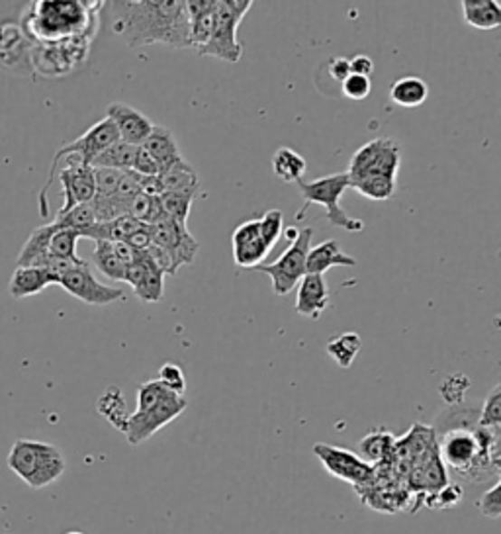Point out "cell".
I'll list each match as a JSON object with an SVG mask.
<instances>
[{
  "mask_svg": "<svg viewBox=\"0 0 501 534\" xmlns=\"http://www.w3.org/2000/svg\"><path fill=\"white\" fill-rule=\"evenodd\" d=\"M307 169L306 159L300 153L290 149V147H280L272 155V173L279 181L290 184V183H300L304 181V174Z\"/></svg>",
  "mask_w": 501,
  "mask_h": 534,
  "instance_id": "obj_25",
  "label": "cell"
},
{
  "mask_svg": "<svg viewBox=\"0 0 501 534\" xmlns=\"http://www.w3.org/2000/svg\"><path fill=\"white\" fill-rule=\"evenodd\" d=\"M329 75L336 79L337 82H343L351 75V65H349V59L345 57H336L329 61Z\"/></svg>",
  "mask_w": 501,
  "mask_h": 534,
  "instance_id": "obj_46",
  "label": "cell"
},
{
  "mask_svg": "<svg viewBox=\"0 0 501 534\" xmlns=\"http://www.w3.org/2000/svg\"><path fill=\"white\" fill-rule=\"evenodd\" d=\"M429 97L427 82L420 77H402L390 87V98L402 108H417Z\"/></svg>",
  "mask_w": 501,
  "mask_h": 534,
  "instance_id": "obj_26",
  "label": "cell"
},
{
  "mask_svg": "<svg viewBox=\"0 0 501 534\" xmlns=\"http://www.w3.org/2000/svg\"><path fill=\"white\" fill-rule=\"evenodd\" d=\"M65 534H85V532H80V530H69V532H65Z\"/></svg>",
  "mask_w": 501,
  "mask_h": 534,
  "instance_id": "obj_48",
  "label": "cell"
},
{
  "mask_svg": "<svg viewBox=\"0 0 501 534\" xmlns=\"http://www.w3.org/2000/svg\"><path fill=\"white\" fill-rule=\"evenodd\" d=\"M143 149L149 153V157L157 163L159 171L163 173L165 169H169L173 163L181 159V149H178L176 139L169 127L165 126H155L151 129L149 137L143 141Z\"/></svg>",
  "mask_w": 501,
  "mask_h": 534,
  "instance_id": "obj_19",
  "label": "cell"
},
{
  "mask_svg": "<svg viewBox=\"0 0 501 534\" xmlns=\"http://www.w3.org/2000/svg\"><path fill=\"white\" fill-rule=\"evenodd\" d=\"M402 163L400 144L388 137H378L368 141L354 153L349 164V181H366V178H390L398 181V171Z\"/></svg>",
  "mask_w": 501,
  "mask_h": 534,
  "instance_id": "obj_6",
  "label": "cell"
},
{
  "mask_svg": "<svg viewBox=\"0 0 501 534\" xmlns=\"http://www.w3.org/2000/svg\"><path fill=\"white\" fill-rule=\"evenodd\" d=\"M61 159H65V167L59 171V181H61L63 186L65 201L57 213H65L79 204H89L94 194H97L92 167L82 163L77 155L53 157L52 167H55L57 163H61Z\"/></svg>",
  "mask_w": 501,
  "mask_h": 534,
  "instance_id": "obj_12",
  "label": "cell"
},
{
  "mask_svg": "<svg viewBox=\"0 0 501 534\" xmlns=\"http://www.w3.org/2000/svg\"><path fill=\"white\" fill-rule=\"evenodd\" d=\"M349 65H351V75H361V77H366V79H371L373 70H374L373 59L368 57V55H356V57H353L351 61H349Z\"/></svg>",
  "mask_w": 501,
  "mask_h": 534,
  "instance_id": "obj_45",
  "label": "cell"
},
{
  "mask_svg": "<svg viewBox=\"0 0 501 534\" xmlns=\"http://www.w3.org/2000/svg\"><path fill=\"white\" fill-rule=\"evenodd\" d=\"M151 241L153 247L163 248L171 257L176 272L181 267L193 265L200 248L196 237L188 231L186 225L171 218H165L151 225Z\"/></svg>",
  "mask_w": 501,
  "mask_h": 534,
  "instance_id": "obj_10",
  "label": "cell"
},
{
  "mask_svg": "<svg viewBox=\"0 0 501 534\" xmlns=\"http://www.w3.org/2000/svg\"><path fill=\"white\" fill-rule=\"evenodd\" d=\"M314 230L306 228L298 233L296 239L286 248L282 257H279L274 263H262L257 267L262 275L270 276L272 280V292L277 295L290 294L298 282L306 276V258L309 248H312Z\"/></svg>",
  "mask_w": 501,
  "mask_h": 534,
  "instance_id": "obj_7",
  "label": "cell"
},
{
  "mask_svg": "<svg viewBox=\"0 0 501 534\" xmlns=\"http://www.w3.org/2000/svg\"><path fill=\"white\" fill-rule=\"evenodd\" d=\"M314 454L317 456V460L324 464V468L331 473V476L351 483L356 490L371 485L376 476L374 466L366 464L359 454L351 453L347 448L317 443L314 446Z\"/></svg>",
  "mask_w": 501,
  "mask_h": 534,
  "instance_id": "obj_9",
  "label": "cell"
},
{
  "mask_svg": "<svg viewBox=\"0 0 501 534\" xmlns=\"http://www.w3.org/2000/svg\"><path fill=\"white\" fill-rule=\"evenodd\" d=\"M112 30L129 47L163 43L175 50L190 47L186 0H116L110 3Z\"/></svg>",
  "mask_w": 501,
  "mask_h": 534,
  "instance_id": "obj_1",
  "label": "cell"
},
{
  "mask_svg": "<svg viewBox=\"0 0 501 534\" xmlns=\"http://www.w3.org/2000/svg\"><path fill=\"white\" fill-rule=\"evenodd\" d=\"M159 186L165 192H196L200 190L198 183V174L194 171L193 164L184 161L183 157L176 163H173L169 169H165L157 176Z\"/></svg>",
  "mask_w": 501,
  "mask_h": 534,
  "instance_id": "obj_22",
  "label": "cell"
},
{
  "mask_svg": "<svg viewBox=\"0 0 501 534\" xmlns=\"http://www.w3.org/2000/svg\"><path fill=\"white\" fill-rule=\"evenodd\" d=\"M8 468L30 488L42 490L57 482L65 472L61 450L50 443L18 438L8 453Z\"/></svg>",
  "mask_w": 501,
  "mask_h": 534,
  "instance_id": "obj_2",
  "label": "cell"
},
{
  "mask_svg": "<svg viewBox=\"0 0 501 534\" xmlns=\"http://www.w3.org/2000/svg\"><path fill=\"white\" fill-rule=\"evenodd\" d=\"M94 186H97V198H112L118 184H120L122 173L114 169H94Z\"/></svg>",
  "mask_w": 501,
  "mask_h": 534,
  "instance_id": "obj_39",
  "label": "cell"
},
{
  "mask_svg": "<svg viewBox=\"0 0 501 534\" xmlns=\"http://www.w3.org/2000/svg\"><path fill=\"white\" fill-rule=\"evenodd\" d=\"M129 247H134L136 251H147L153 245L151 241V225H141L137 231L131 233L126 241Z\"/></svg>",
  "mask_w": 501,
  "mask_h": 534,
  "instance_id": "obj_44",
  "label": "cell"
},
{
  "mask_svg": "<svg viewBox=\"0 0 501 534\" xmlns=\"http://www.w3.org/2000/svg\"><path fill=\"white\" fill-rule=\"evenodd\" d=\"M131 171H134L136 174L143 176V178H149V176H159V167L157 163H155L149 153L143 149V147H137L136 151V159H134V164H131Z\"/></svg>",
  "mask_w": 501,
  "mask_h": 534,
  "instance_id": "obj_43",
  "label": "cell"
},
{
  "mask_svg": "<svg viewBox=\"0 0 501 534\" xmlns=\"http://www.w3.org/2000/svg\"><path fill=\"white\" fill-rule=\"evenodd\" d=\"M55 221L61 223L63 228L75 230L80 237L82 233H87L92 225H97V218H94V210L90 206V201L89 204H79L75 208H71L65 213H57Z\"/></svg>",
  "mask_w": 501,
  "mask_h": 534,
  "instance_id": "obj_33",
  "label": "cell"
},
{
  "mask_svg": "<svg viewBox=\"0 0 501 534\" xmlns=\"http://www.w3.org/2000/svg\"><path fill=\"white\" fill-rule=\"evenodd\" d=\"M470 388V379L467 376H449L443 386H440V394L447 399L450 406H458L462 401L467 389Z\"/></svg>",
  "mask_w": 501,
  "mask_h": 534,
  "instance_id": "obj_40",
  "label": "cell"
},
{
  "mask_svg": "<svg viewBox=\"0 0 501 534\" xmlns=\"http://www.w3.org/2000/svg\"><path fill=\"white\" fill-rule=\"evenodd\" d=\"M116 141H120V136H118V129L110 117H102L100 122L89 127L85 134L77 137L71 144L63 145L55 153V157H65V155H77L85 164H92V161L97 159L102 151L114 145Z\"/></svg>",
  "mask_w": 501,
  "mask_h": 534,
  "instance_id": "obj_14",
  "label": "cell"
},
{
  "mask_svg": "<svg viewBox=\"0 0 501 534\" xmlns=\"http://www.w3.org/2000/svg\"><path fill=\"white\" fill-rule=\"evenodd\" d=\"M136 151L137 147L128 145L124 141H116L114 145H110L106 151H102L100 155L92 161L90 167L94 169H114V171H131V164H134L136 159Z\"/></svg>",
  "mask_w": 501,
  "mask_h": 534,
  "instance_id": "obj_28",
  "label": "cell"
},
{
  "mask_svg": "<svg viewBox=\"0 0 501 534\" xmlns=\"http://www.w3.org/2000/svg\"><path fill=\"white\" fill-rule=\"evenodd\" d=\"M106 117H110L114 122L120 141L134 147H141L143 141L149 137L151 129L155 127V124L146 114H141L139 110L131 108V106L124 102L110 104L109 108H106Z\"/></svg>",
  "mask_w": 501,
  "mask_h": 534,
  "instance_id": "obj_15",
  "label": "cell"
},
{
  "mask_svg": "<svg viewBox=\"0 0 501 534\" xmlns=\"http://www.w3.org/2000/svg\"><path fill=\"white\" fill-rule=\"evenodd\" d=\"M298 188L304 196V208L300 213H296V221L304 218V213L307 211L309 206H324L326 208V220L333 228L345 230L349 233H359L364 230V221L351 218L349 213H345V210L339 208V200L345 194V190L351 188V181L347 173H336L329 176H321L316 178L312 183L300 181L298 183Z\"/></svg>",
  "mask_w": 501,
  "mask_h": 534,
  "instance_id": "obj_4",
  "label": "cell"
},
{
  "mask_svg": "<svg viewBox=\"0 0 501 534\" xmlns=\"http://www.w3.org/2000/svg\"><path fill=\"white\" fill-rule=\"evenodd\" d=\"M478 509L484 517L499 519L501 517V482L496 480L490 490H486L482 500L478 501Z\"/></svg>",
  "mask_w": 501,
  "mask_h": 534,
  "instance_id": "obj_42",
  "label": "cell"
},
{
  "mask_svg": "<svg viewBox=\"0 0 501 534\" xmlns=\"http://www.w3.org/2000/svg\"><path fill=\"white\" fill-rule=\"evenodd\" d=\"M361 349H363V339L359 333H354V331L341 333L327 342V354L336 361L339 368H351Z\"/></svg>",
  "mask_w": 501,
  "mask_h": 534,
  "instance_id": "obj_27",
  "label": "cell"
},
{
  "mask_svg": "<svg viewBox=\"0 0 501 534\" xmlns=\"http://www.w3.org/2000/svg\"><path fill=\"white\" fill-rule=\"evenodd\" d=\"M253 5L250 0H216L210 40L204 47H200L198 55L216 57L228 63L240 61L243 47L237 40V28Z\"/></svg>",
  "mask_w": 501,
  "mask_h": 534,
  "instance_id": "obj_5",
  "label": "cell"
},
{
  "mask_svg": "<svg viewBox=\"0 0 501 534\" xmlns=\"http://www.w3.org/2000/svg\"><path fill=\"white\" fill-rule=\"evenodd\" d=\"M259 230H260L262 241H265L269 251H272V247L277 245V241L280 239V235L284 231V213L277 208L265 211L262 213V218L259 220Z\"/></svg>",
  "mask_w": 501,
  "mask_h": 534,
  "instance_id": "obj_35",
  "label": "cell"
},
{
  "mask_svg": "<svg viewBox=\"0 0 501 534\" xmlns=\"http://www.w3.org/2000/svg\"><path fill=\"white\" fill-rule=\"evenodd\" d=\"M396 438H393L386 429H378L368 433L361 441V458L371 466H384L392 460Z\"/></svg>",
  "mask_w": 501,
  "mask_h": 534,
  "instance_id": "obj_24",
  "label": "cell"
},
{
  "mask_svg": "<svg viewBox=\"0 0 501 534\" xmlns=\"http://www.w3.org/2000/svg\"><path fill=\"white\" fill-rule=\"evenodd\" d=\"M298 233H300V231H298L296 228H290V230H286V237H288V239H290V241H294V239H296V237H298Z\"/></svg>",
  "mask_w": 501,
  "mask_h": 534,
  "instance_id": "obj_47",
  "label": "cell"
},
{
  "mask_svg": "<svg viewBox=\"0 0 501 534\" xmlns=\"http://www.w3.org/2000/svg\"><path fill=\"white\" fill-rule=\"evenodd\" d=\"M341 90L347 98L351 100H364L373 90L371 79L361 77V75H349L341 82Z\"/></svg>",
  "mask_w": 501,
  "mask_h": 534,
  "instance_id": "obj_41",
  "label": "cell"
},
{
  "mask_svg": "<svg viewBox=\"0 0 501 534\" xmlns=\"http://www.w3.org/2000/svg\"><path fill=\"white\" fill-rule=\"evenodd\" d=\"M186 406H188L186 396L169 394L159 403H155V406L131 413L128 417L124 435L128 436V441L131 445L146 443L147 438H151L155 433L161 431L165 425H169L178 417V415H183Z\"/></svg>",
  "mask_w": 501,
  "mask_h": 534,
  "instance_id": "obj_8",
  "label": "cell"
},
{
  "mask_svg": "<svg viewBox=\"0 0 501 534\" xmlns=\"http://www.w3.org/2000/svg\"><path fill=\"white\" fill-rule=\"evenodd\" d=\"M194 198H196V192H165L159 196V201H161L163 211L166 213V218L186 225Z\"/></svg>",
  "mask_w": 501,
  "mask_h": 534,
  "instance_id": "obj_31",
  "label": "cell"
},
{
  "mask_svg": "<svg viewBox=\"0 0 501 534\" xmlns=\"http://www.w3.org/2000/svg\"><path fill=\"white\" fill-rule=\"evenodd\" d=\"M79 239H80V235L75 230L63 228V225L59 223V228L53 233L52 241H50V248H47V251H50V257H55V258L77 260V258H80L77 255Z\"/></svg>",
  "mask_w": 501,
  "mask_h": 534,
  "instance_id": "obj_32",
  "label": "cell"
},
{
  "mask_svg": "<svg viewBox=\"0 0 501 534\" xmlns=\"http://www.w3.org/2000/svg\"><path fill=\"white\" fill-rule=\"evenodd\" d=\"M232 245H233L235 265L241 268H257L270 253L260 237L259 220L241 223L232 235Z\"/></svg>",
  "mask_w": 501,
  "mask_h": 534,
  "instance_id": "obj_16",
  "label": "cell"
},
{
  "mask_svg": "<svg viewBox=\"0 0 501 534\" xmlns=\"http://www.w3.org/2000/svg\"><path fill=\"white\" fill-rule=\"evenodd\" d=\"M351 188L368 200L384 201L396 194V181H390V178H366V181L351 183Z\"/></svg>",
  "mask_w": 501,
  "mask_h": 534,
  "instance_id": "obj_34",
  "label": "cell"
},
{
  "mask_svg": "<svg viewBox=\"0 0 501 534\" xmlns=\"http://www.w3.org/2000/svg\"><path fill=\"white\" fill-rule=\"evenodd\" d=\"M90 6L87 3H35L30 10V32L47 43L73 40L89 28Z\"/></svg>",
  "mask_w": 501,
  "mask_h": 534,
  "instance_id": "obj_3",
  "label": "cell"
},
{
  "mask_svg": "<svg viewBox=\"0 0 501 534\" xmlns=\"http://www.w3.org/2000/svg\"><path fill=\"white\" fill-rule=\"evenodd\" d=\"M92 260L94 267H97L106 278H110L114 282H124L126 265L116 257L110 241H94Z\"/></svg>",
  "mask_w": 501,
  "mask_h": 534,
  "instance_id": "obj_29",
  "label": "cell"
},
{
  "mask_svg": "<svg viewBox=\"0 0 501 534\" xmlns=\"http://www.w3.org/2000/svg\"><path fill=\"white\" fill-rule=\"evenodd\" d=\"M425 497H427L425 501H433V503H429V507L447 509V507H455L460 503V500L464 497V490H462L460 483H447L445 488H440L439 492L429 493Z\"/></svg>",
  "mask_w": 501,
  "mask_h": 534,
  "instance_id": "obj_37",
  "label": "cell"
},
{
  "mask_svg": "<svg viewBox=\"0 0 501 534\" xmlns=\"http://www.w3.org/2000/svg\"><path fill=\"white\" fill-rule=\"evenodd\" d=\"M333 267H356V258L343 253L339 241H324L309 248L306 258V275H324Z\"/></svg>",
  "mask_w": 501,
  "mask_h": 534,
  "instance_id": "obj_18",
  "label": "cell"
},
{
  "mask_svg": "<svg viewBox=\"0 0 501 534\" xmlns=\"http://www.w3.org/2000/svg\"><path fill=\"white\" fill-rule=\"evenodd\" d=\"M99 411L116 426L118 431L124 433L129 415L126 413V399L120 389L114 386L106 389L102 398L99 399Z\"/></svg>",
  "mask_w": 501,
  "mask_h": 534,
  "instance_id": "obj_30",
  "label": "cell"
},
{
  "mask_svg": "<svg viewBox=\"0 0 501 534\" xmlns=\"http://www.w3.org/2000/svg\"><path fill=\"white\" fill-rule=\"evenodd\" d=\"M59 286L89 305H109L126 298V292L122 288L106 286V284H102L94 276L87 263H80L71 268L67 275L59 280Z\"/></svg>",
  "mask_w": 501,
  "mask_h": 534,
  "instance_id": "obj_11",
  "label": "cell"
},
{
  "mask_svg": "<svg viewBox=\"0 0 501 534\" xmlns=\"http://www.w3.org/2000/svg\"><path fill=\"white\" fill-rule=\"evenodd\" d=\"M478 425L484 429H499L501 425V386H496L486 398L484 409L480 411Z\"/></svg>",
  "mask_w": 501,
  "mask_h": 534,
  "instance_id": "obj_36",
  "label": "cell"
},
{
  "mask_svg": "<svg viewBox=\"0 0 501 534\" xmlns=\"http://www.w3.org/2000/svg\"><path fill=\"white\" fill-rule=\"evenodd\" d=\"M157 379L165 388L175 391V394H178V396L186 394V376L183 372V368L178 364H173V362L163 364Z\"/></svg>",
  "mask_w": 501,
  "mask_h": 534,
  "instance_id": "obj_38",
  "label": "cell"
},
{
  "mask_svg": "<svg viewBox=\"0 0 501 534\" xmlns=\"http://www.w3.org/2000/svg\"><path fill=\"white\" fill-rule=\"evenodd\" d=\"M52 284H57V282L45 268L18 267L10 278L8 292L14 300H22L43 292L47 286H52Z\"/></svg>",
  "mask_w": 501,
  "mask_h": 534,
  "instance_id": "obj_20",
  "label": "cell"
},
{
  "mask_svg": "<svg viewBox=\"0 0 501 534\" xmlns=\"http://www.w3.org/2000/svg\"><path fill=\"white\" fill-rule=\"evenodd\" d=\"M59 223L53 221V223H45V225H40V228H35L32 231V235L28 237V241L24 243L22 251H20V257L16 260L18 267H38V268H43L45 260L50 258V241L53 233L57 231Z\"/></svg>",
  "mask_w": 501,
  "mask_h": 534,
  "instance_id": "obj_21",
  "label": "cell"
},
{
  "mask_svg": "<svg viewBox=\"0 0 501 534\" xmlns=\"http://www.w3.org/2000/svg\"><path fill=\"white\" fill-rule=\"evenodd\" d=\"M298 286L296 312L309 319H319L329 305V290L324 275H306Z\"/></svg>",
  "mask_w": 501,
  "mask_h": 534,
  "instance_id": "obj_17",
  "label": "cell"
},
{
  "mask_svg": "<svg viewBox=\"0 0 501 534\" xmlns=\"http://www.w3.org/2000/svg\"><path fill=\"white\" fill-rule=\"evenodd\" d=\"M462 16L476 30H496L501 26V8L496 0H462Z\"/></svg>",
  "mask_w": 501,
  "mask_h": 534,
  "instance_id": "obj_23",
  "label": "cell"
},
{
  "mask_svg": "<svg viewBox=\"0 0 501 534\" xmlns=\"http://www.w3.org/2000/svg\"><path fill=\"white\" fill-rule=\"evenodd\" d=\"M128 282L141 302L157 304L165 295V272L153 263L147 251H137L134 263L126 267Z\"/></svg>",
  "mask_w": 501,
  "mask_h": 534,
  "instance_id": "obj_13",
  "label": "cell"
}]
</instances>
